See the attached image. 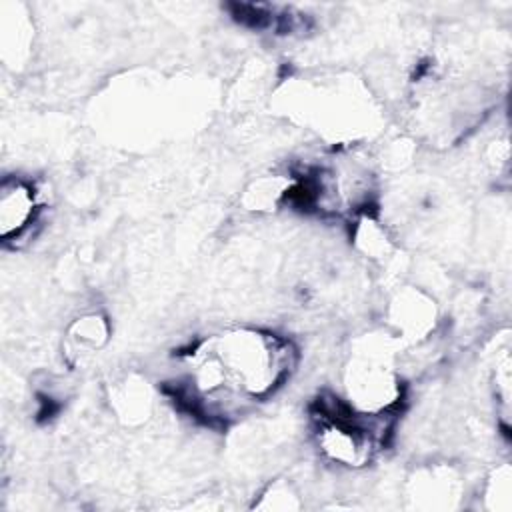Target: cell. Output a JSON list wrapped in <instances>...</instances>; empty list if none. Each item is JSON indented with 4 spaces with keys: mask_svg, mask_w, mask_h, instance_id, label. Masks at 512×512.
Here are the masks:
<instances>
[{
    "mask_svg": "<svg viewBox=\"0 0 512 512\" xmlns=\"http://www.w3.org/2000/svg\"><path fill=\"white\" fill-rule=\"evenodd\" d=\"M292 348L274 334L238 328L208 340L192 358V382L204 400L258 398L290 372Z\"/></svg>",
    "mask_w": 512,
    "mask_h": 512,
    "instance_id": "6da1fadb",
    "label": "cell"
},
{
    "mask_svg": "<svg viewBox=\"0 0 512 512\" xmlns=\"http://www.w3.org/2000/svg\"><path fill=\"white\" fill-rule=\"evenodd\" d=\"M40 198L34 184L22 176H8L0 184V234L4 242H16L34 226Z\"/></svg>",
    "mask_w": 512,
    "mask_h": 512,
    "instance_id": "3957f363",
    "label": "cell"
},
{
    "mask_svg": "<svg viewBox=\"0 0 512 512\" xmlns=\"http://www.w3.org/2000/svg\"><path fill=\"white\" fill-rule=\"evenodd\" d=\"M348 396L352 408L366 414H384L400 396L398 378L392 368L374 354L360 356L348 372Z\"/></svg>",
    "mask_w": 512,
    "mask_h": 512,
    "instance_id": "7a4b0ae2",
    "label": "cell"
},
{
    "mask_svg": "<svg viewBox=\"0 0 512 512\" xmlns=\"http://www.w3.org/2000/svg\"><path fill=\"white\" fill-rule=\"evenodd\" d=\"M106 322L100 318V316H86L82 320H78L74 324V330H72V340L76 344V348H98L100 344H104L106 340Z\"/></svg>",
    "mask_w": 512,
    "mask_h": 512,
    "instance_id": "277c9868",
    "label": "cell"
}]
</instances>
